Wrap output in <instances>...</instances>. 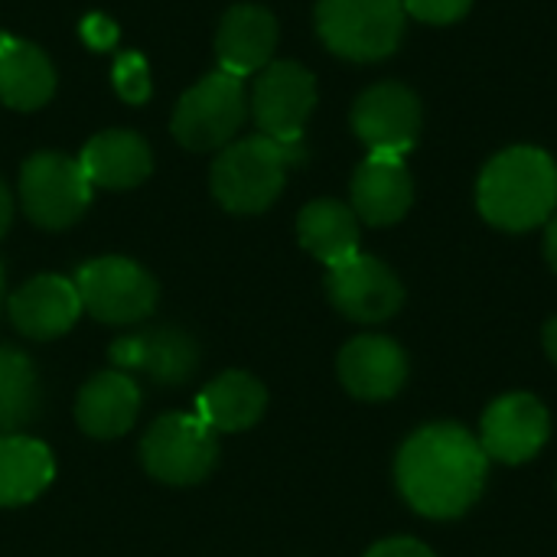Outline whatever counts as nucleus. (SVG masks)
Masks as SVG:
<instances>
[{
    "label": "nucleus",
    "instance_id": "dca6fc26",
    "mask_svg": "<svg viewBox=\"0 0 557 557\" xmlns=\"http://www.w3.org/2000/svg\"><path fill=\"white\" fill-rule=\"evenodd\" d=\"M414 202V183L401 157H375L359 163L352 176V212L369 225H395Z\"/></svg>",
    "mask_w": 557,
    "mask_h": 557
},
{
    "label": "nucleus",
    "instance_id": "ddd939ff",
    "mask_svg": "<svg viewBox=\"0 0 557 557\" xmlns=\"http://www.w3.org/2000/svg\"><path fill=\"white\" fill-rule=\"evenodd\" d=\"M111 362L121 372H144L157 385H186L199 369V346L183 330H144L121 336L111 346Z\"/></svg>",
    "mask_w": 557,
    "mask_h": 557
},
{
    "label": "nucleus",
    "instance_id": "7c9ffc66",
    "mask_svg": "<svg viewBox=\"0 0 557 557\" xmlns=\"http://www.w3.org/2000/svg\"><path fill=\"white\" fill-rule=\"evenodd\" d=\"M545 349H548V356H552V362L557 366V317L545 326Z\"/></svg>",
    "mask_w": 557,
    "mask_h": 557
},
{
    "label": "nucleus",
    "instance_id": "a878e982",
    "mask_svg": "<svg viewBox=\"0 0 557 557\" xmlns=\"http://www.w3.org/2000/svg\"><path fill=\"white\" fill-rule=\"evenodd\" d=\"M473 7V0H405V10L421 20V23H457L460 16H467V10Z\"/></svg>",
    "mask_w": 557,
    "mask_h": 557
},
{
    "label": "nucleus",
    "instance_id": "b1692460",
    "mask_svg": "<svg viewBox=\"0 0 557 557\" xmlns=\"http://www.w3.org/2000/svg\"><path fill=\"white\" fill-rule=\"evenodd\" d=\"M39 411V379L33 362L10 346H0V437L26 428Z\"/></svg>",
    "mask_w": 557,
    "mask_h": 557
},
{
    "label": "nucleus",
    "instance_id": "2f4dec72",
    "mask_svg": "<svg viewBox=\"0 0 557 557\" xmlns=\"http://www.w3.org/2000/svg\"><path fill=\"white\" fill-rule=\"evenodd\" d=\"M0 307H3V271H0Z\"/></svg>",
    "mask_w": 557,
    "mask_h": 557
},
{
    "label": "nucleus",
    "instance_id": "a211bd4d",
    "mask_svg": "<svg viewBox=\"0 0 557 557\" xmlns=\"http://www.w3.org/2000/svg\"><path fill=\"white\" fill-rule=\"evenodd\" d=\"M274 42H277V23L268 10L251 7V3L232 7L215 39L222 72H232L238 78L258 72L271 59Z\"/></svg>",
    "mask_w": 557,
    "mask_h": 557
},
{
    "label": "nucleus",
    "instance_id": "5701e85b",
    "mask_svg": "<svg viewBox=\"0 0 557 557\" xmlns=\"http://www.w3.org/2000/svg\"><path fill=\"white\" fill-rule=\"evenodd\" d=\"M55 476V463L46 444L7 434L0 437V506L33 503Z\"/></svg>",
    "mask_w": 557,
    "mask_h": 557
},
{
    "label": "nucleus",
    "instance_id": "f257e3e1",
    "mask_svg": "<svg viewBox=\"0 0 557 557\" xmlns=\"http://www.w3.org/2000/svg\"><path fill=\"white\" fill-rule=\"evenodd\" d=\"M490 457L467 428L428 424L414 431L395 460L405 503L428 519H457L483 493Z\"/></svg>",
    "mask_w": 557,
    "mask_h": 557
},
{
    "label": "nucleus",
    "instance_id": "20e7f679",
    "mask_svg": "<svg viewBox=\"0 0 557 557\" xmlns=\"http://www.w3.org/2000/svg\"><path fill=\"white\" fill-rule=\"evenodd\" d=\"M317 29L336 55L375 62L401 42L405 0H320Z\"/></svg>",
    "mask_w": 557,
    "mask_h": 557
},
{
    "label": "nucleus",
    "instance_id": "c85d7f7f",
    "mask_svg": "<svg viewBox=\"0 0 557 557\" xmlns=\"http://www.w3.org/2000/svg\"><path fill=\"white\" fill-rule=\"evenodd\" d=\"M545 258L557 271V215L548 222V232H545Z\"/></svg>",
    "mask_w": 557,
    "mask_h": 557
},
{
    "label": "nucleus",
    "instance_id": "39448f33",
    "mask_svg": "<svg viewBox=\"0 0 557 557\" xmlns=\"http://www.w3.org/2000/svg\"><path fill=\"white\" fill-rule=\"evenodd\" d=\"M144 470L166 486L202 483L219 460V431L199 414H163L140 441Z\"/></svg>",
    "mask_w": 557,
    "mask_h": 557
},
{
    "label": "nucleus",
    "instance_id": "f03ea898",
    "mask_svg": "<svg viewBox=\"0 0 557 557\" xmlns=\"http://www.w3.org/2000/svg\"><path fill=\"white\" fill-rule=\"evenodd\" d=\"M483 219L506 232H529L555 215L557 166L539 147H509L496 153L476 186Z\"/></svg>",
    "mask_w": 557,
    "mask_h": 557
},
{
    "label": "nucleus",
    "instance_id": "0eeeda50",
    "mask_svg": "<svg viewBox=\"0 0 557 557\" xmlns=\"http://www.w3.org/2000/svg\"><path fill=\"white\" fill-rule=\"evenodd\" d=\"M245 85L232 72H212L193 85L173 114V134L189 150H215L235 137L245 121Z\"/></svg>",
    "mask_w": 557,
    "mask_h": 557
},
{
    "label": "nucleus",
    "instance_id": "cd10ccee",
    "mask_svg": "<svg viewBox=\"0 0 557 557\" xmlns=\"http://www.w3.org/2000/svg\"><path fill=\"white\" fill-rule=\"evenodd\" d=\"M366 557H434V552L418 539H385Z\"/></svg>",
    "mask_w": 557,
    "mask_h": 557
},
{
    "label": "nucleus",
    "instance_id": "f3484780",
    "mask_svg": "<svg viewBox=\"0 0 557 557\" xmlns=\"http://www.w3.org/2000/svg\"><path fill=\"white\" fill-rule=\"evenodd\" d=\"M140 411V388L127 372H101L88 379L75 401L78 428L88 437L114 441L127 434Z\"/></svg>",
    "mask_w": 557,
    "mask_h": 557
},
{
    "label": "nucleus",
    "instance_id": "412c9836",
    "mask_svg": "<svg viewBox=\"0 0 557 557\" xmlns=\"http://www.w3.org/2000/svg\"><path fill=\"white\" fill-rule=\"evenodd\" d=\"M300 245L320 258L326 268H336L359 255V222L356 212L336 199H317L310 202L297 219Z\"/></svg>",
    "mask_w": 557,
    "mask_h": 557
},
{
    "label": "nucleus",
    "instance_id": "aec40b11",
    "mask_svg": "<svg viewBox=\"0 0 557 557\" xmlns=\"http://www.w3.org/2000/svg\"><path fill=\"white\" fill-rule=\"evenodd\" d=\"M78 163L91 186L131 189L150 173V147L131 131H104L85 144Z\"/></svg>",
    "mask_w": 557,
    "mask_h": 557
},
{
    "label": "nucleus",
    "instance_id": "4468645a",
    "mask_svg": "<svg viewBox=\"0 0 557 557\" xmlns=\"http://www.w3.org/2000/svg\"><path fill=\"white\" fill-rule=\"evenodd\" d=\"M408 379L405 349L388 336H356L339 352V382L362 401H385Z\"/></svg>",
    "mask_w": 557,
    "mask_h": 557
},
{
    "label": "nucleus",
    "instance_id": "2eb2a0df",
    "mask_svg": "<svg viewBox=\"0 0 557 557\" xmlns=\"http://www.w3.org/2000/svg\"><path fill=\"white\" fill-rule=\"evenodd\" d=\"M13 326L29 339H55L69 333L82 313V300L75 290V281H65L59 274H39L29 284H23L10 304Z\"/></svg>",
    "mask_w": 557,
    "mask_h": 557
},
{
    "label": "nucleus",
    "instance_id": "6ab92c4d",
    "mask_svg": "<svg viewBox=\"0 0 557 557\" xmlns=\"http://www.w3.org/2000/svg\"><path fill=\"white\" fill-rule=\"evenodd\" d=\"M264 408H268V392L248 372H222L199 392L196 401V414L219 434L255 428Z\"/></svg>",
    "mask_w": 557,
    "mask_h": 557
},
{
    "label": "nucleus",
    "instance_id": "c756f323",
    "mask_svg": "<svg viewBox=\"0 0 557 557\" xmlns=\"http://www.w3.org/2000/svg\"><path fill=\"white\" fill-rule=\"evenodd\" d=\"M10 219H13V202H10L7 186L0 183V238H3V232L10 228Z\"/></svg>",
    "mask_w": 557,
    "mask_h": 557
},
{
    "label": "nucleus",
    "instance_id": "7ed1b4c3",
    "mask_svg": "<svg viewBox=\"0 0 557 557\" xmlns=\"http://www.w3.org/2000/svg\"><path fill=\"white\" fill-rule=\"evenodd\" d=\"M294 163H304V144H284L274 137H248L225 153H219L212 166V193L228 212H264L284 189V176Z\"/></svg>",
    "mask_w": 557,
    "mask_h": 557
},
{
    "label": "nucleus",
    "instance_id": "9b49d317",
    "mask_svg": "<svg viewBox=\"0 0 557 557\" xmlns=\"http://www.w3.org/2000/svg\"><path fill=\"white\" fill-rule=\"evenodd\" d=\"M317 104V82L297 62H274L261 72L255 85V121L264 137L294 144Z\"/></svg>",
    "mask_w": 557,
    "mask_h": 557
},
{
    "label": "nucleus",
    "instance_id": "6e6552de",
    "mask_svg": "<svg viewBox=\"0 0 557 557\" xmlns=\"http://www.w3.org/2000/svg\"><path fill=\"white\" fill-rule=\"evenodd\" d=\"M26 215L42 228H69L91 202V183L78 160L62 153H36L20 176Z\"/></svg>",
    "mask_w": 557,
    "mask_h": 557
},
{
    "label": "nucleus",
    "instance_id": "9d476101",
    "mask_svg": "<svg viewBox=\"0 0 557 557\" xmlns=\"http://www.w3.org/2000/svg\"><path fill=\"white\" fill-rule=\"evenodd\" d=\"M326 294L333 307L356 323H382L395 317L405 304V287L398 274L369 255H356L330 268Z\"/></svg>",
    "mask_w": 557,
    "mask_h": 557
},
{
    "label": "nucleus",
    "instance_id": "1a4fd4ad",
    "mask_svg": "<svg viewBox=\"0 0 557 557\" xmlns=\"http://www.w3.org/2000/svg\"><path fill=\"white\" fill-rule=\"evenodd\" d=\"M352 127L375 157L405 160L421 134V101L398 82L372 85L352 108Z\"/></svg>",
    "mask_w": 557,
    "mask_h": 557
},
{
    "label": "nucleus",
    "instance_id": "423d86ee",
    "mask_svg": "<svg viewBox=\"0 0 557 557\" xmlns=\"http://www.w3.org/2000/svg\"><path fill=\"white\" fill-rule=\"evenodd\" d=\"M75 290L82 310L101 323H140L157 307V281L127 258H98L78 268Z\"/></svg>",
    "mask_w": 557,
    "mask_h": 557
},
{
    "label": "nucleus",
    "instance_id": "4be33fe9",
    "mask_svg": "<svg viewBox=\"0 0 557 557\" xmlns=\"http://www.w3.org/2000/svg\"><path fill=\"white\" fill-rule=\"evenodd\" d=\"M55 75L49 59L13 36H0V101L16 111H33L49 101Z\"/></svg>",
    "mask_w": 557,
    "mask_h": 557
},
{
    "label": "nucleus",
    "instance_id": "bb28decb",
    "mask_svg": "<svg viewBox=\"0 0 557 557\" xmlns=\"http://www.w3.org/2000/svg\"><path fill=\"white\" fill-rule=\"evenodd\" d=\"M82 39H85L91 49L104 52V49H111V46L117 42V26H114L108 16H101V13H88L85 23H82Z\"/></svg>",
    "mask_w": 557,
    "mask_h": 557
},
{
    "label": "nucleus",
    "instance_id": "f8f14e48",
    "mask_svg": "<svg viewBox=\"0 0 557 557\" xmlns=\"http://www.w3.org/2000/svg\"><path fill=\"white\" fill-rule=\"evenodd\" d=\"M548 434H552L548 408L535 395L516 392V395L496 398L486 408L480 444H483L486 457H493V460L525 463L548 444Z\"/></svg>",
    "mask_w": 557,
    "mask_h": 557
},
{
    "label": "nucleus",
    "instance_id": "393cba45",
    "mask_svg": "<svg viewBox=\"0 0 557 557\" xmlns=\"http://www.w3.org/2000/svg\"><path fill=\"white\" fill-rule=\"evenodd\" d=\"M114 88L131 104H144L150 98V75H147L144 55H137V52L117 55V62H114Z\"/></svg>",
    "mask_w": 557,
    "mask_h": 557
}]
</instances>
